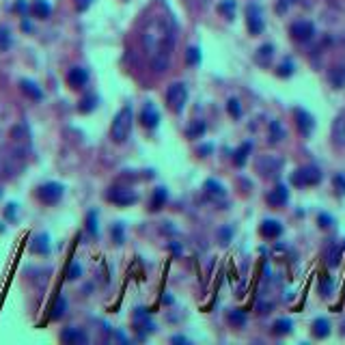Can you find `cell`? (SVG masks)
<instances>
[{
  "label": "cell",
  "mask_w": 345,
  "mask_h": 345,
  "mask_svg": "<svg viewBox=\"0 0 345 345\" xmlns=\"http://www.w3.org/2000/svg\"><path fill=\"white\" fill-rule=\"evenodd\" d=\"M173 45H175V35L171 22L164 18H154L145 28V33H142V47H145L151 67L156 71H164L168 67Z\"/></svg>",
  "instance_id": "6da1fadb"
},
{
  "label": "cell",
  "mask_w": 345,
  "mask_h": 345,
  "mask_svg": "<svg viewBox=\"0 0 345 345\" xmlns=\"http://www.w3.org/2000/svg\"><path fill=\"white\" fill-rule=\"evenodd\" d=\"M132 123H134V110L132 106H123L119 110V115L115 117L112 121V127H110V136L115 142H125L127 136L132 132Z\"/></svg>",
  "instance_id": "7a4b0ae2"
},
{
  "label": "cell",
  "mask_w": 345,
  "mask_h": 345,
  "mask_svg": "<svg viewBox=\"0 0 345 345\" xmlns=\"http://www.w3.org/2000/svg\"><path fill=\"white\" fill-rule=\"evenodd\" d=\"M319 181H322V171L317 166H304V168H298L295 173H291V183L298 188L317 186Z\"/></svg>",
  "instance_id": "3957f363"
},
{
  "label": "cell",
  "mask_w": 345,
  "mask_h": 345,
  "mask_svg": "<svg viewBox=\"0 0 345 345\" xmlns=\"http://www.w3.org/2000/svg\"><path fill=\"white\" fill-rule=\"evenodd\" d=\"M188 102V89L183 82H173L166 91V104L171 106L173 112H181Z\"/></svg>",
  "instance_id": "277c9868"
},
{
  "label": "cell",
  "mask_w": 345,
  "mask_h": 345,
  "mask_svg": "<svg viewBox=\"0 0 345 345\" xmlns=\"http://www.w3.org/2000/svg\"><path fill=\"white\" fill-rule=\"evenodd\" d=\"M37 196H39L41 203H47V205L59 203L61 196H63V186H61V183H56V181L43 183V186L37 190Z\"/></svg>",
  "instance_id": "5b68a950"
},
{
  "label": "cell",
  "mask_w": 345,
  "mask_h": 345,
  "mask_svg": "<svg viewBox=\"0 0 345 345\" xmlns=\"http://www.w3.org/2000/svg\"><path fill=\"white\" fill-rule=\"evenodd\" d=\"M280 168H283V160L276 156H263L259 162H257V171H259L263 177H274Z\"/></svg>",
  "instance_id": "8992f818"
},
{
  "label": "cell",
  "mask_w": 345,
  "mask_h": 345,
  "mask_svg": "<svg viewBox=\"0 0 345 345\" xmlns=\"http://www.w3.org/2000/svg\"><path fill=\"white\" fill-rule=\"evenodd\" d=\"M106 196H108L110 203L121 205V207L132 205V203H136V201H138V196H136V192L127 190V188H112V190H108V194H106Z\"/></svg>",
  "instance_id": "52a82bcc"
},
{
  "label": "cell",
  "mask_w": 345,
  "mask_h": 345,
  "mask_svg": "<svg viewBox=\"0 0 345 345\" xmlns=\"http://www.w3.org/2000/svg\"><path fill=\"white\" fill-rule=\"evenodd\" d=\"M313 35H315V26H313L311 22H307V20H300V22H295L291 26V37L295 39V41H302V43L311 41Z\"/></svg>",
  "instance_id": "ba28073f"
},
{
  "label": "cell",
  "mask_w": 345,
  "mask_h": 345,
  "mask_svg": "<svg viewBox=\"0 0 345 345\" xmlns=\"http://www.w3.org/2000/svg\"><path fill=\"white\" fill-rule=\"evenodd\" d=\"M293 115H295V125H298L300 134H302V136H311L313 127H315V121H313V117H311L304 108H295Z\"/></svg>",
  "instance_id": "9c48e42d"
},
{
  "label": "cell",
  "mask_w": 345,
  "mask_h": 345,
  "mask_svg": "<svg viewBox=\"0 0 345 345\" xmlns=\"http://www.w3.org/2000/svg\"><path fill=\"white\" fill-rule=\"evenodd\" d=\"M140 123L145 125V127H149V130L158 127V123H160V112H158V108L154 106V104H145V106H142V110H140Z\"/></svg>",
  "instance_id": "30bf717a"
},
{
  "label": "cell",
  "mask_w": 345,
  "mask_h": 345,
  "mask_svg": "<svg viewBox=\"0 0 345 345\" xmlns=\"http://www.w3.org/2000/svg\"><path fill=\"white\" fill-rule=\"evenodd\" d=\"M246 15H248V30H251L253 35H259L261 30H263L261 9L257 5H251V7H248V11H246Z\"/></svg>",
  "instance_id": "8fae6325"
},
{
  "label": "cell",
  "mask_w": 345,
  "mask_h": 345,
  "mask_svg": "<svg viewBox=\"0 0 345 345\" xmlns=\"http://www.w3.org/2000/svg\"><path fill=\"white\" fill-rule=\"evenodd\" d=\"M67 82H69L71 89H82V86H84L86 82H89V71L82 69V67H74V69H69V74H67Z\"/></svg>",
  "instance_id": "7c38bea8"
},
{
  "label": "cell",
  "mask_w": 345,
  "mask_h": 345,
  "mask_svg": "<svg viewBox=\"0 0 345 345\" xmlns=\"http://www.w3.org/2000/svg\"><path fill=\"white\" fill-rule=\"evenodd\" d=\"M287 201H289V190H287V186H283V183H278V186L268 194V203L272 207H283Z\"/></svg>",
  "instance_id": "4fadbf2b"
},
{
  "label": "cell",
  "mask_w": 345,
  "mask_h": 345,
  "mask_svg": "<svg viewBox=\"0 0 345 345\" xmlns=\"http://www.w3.org/2000/svg\"><path fill=\"white\" fill-rule=\"evenodd\" d=\"M332 140L336 147H345V115H339L332 123Z\"/></svg>",
  "instance_id": "5bb4252c"
},
{
  "label": "cell",
  "mask_w": 345,
  "mask_h": 345,
  "mask_svg": "<svg viewBox=\"0 0 345 345\" xmlns=\"http://www.w3.org/2000/svg\"><path fill=\"white\" fill-rule=\"evenodd\" d=\"M259 233L263 237H268V239H274V237H278L280 233H283V224H280L278 220H263Z\"/></svg>",
  "instance_id": "9a60e30c"
},
{
  "label": "cell",
  "mask_w": 345,
  "mask_h": 345,
  "mask_svg": "<svg viewBox=\"0 0 345 345\" xmlns=\"http://www.w3.org/2000/svg\"><path fill=\"white\" fill-rule=\"evenodd\" d=\"M326 261H328V266L330 268H336L341 263V246L339 244H328V248H326Z\"/></svg>",
  "instance_id": "2e32d148"
},
{
  "label": "cell",
  "mask_w": 345,
  "mask_h": 345,
  "mask_svg": "<svg viewBox=\"0 0 345 345\" xmlns=\"http://www.w3.org/2000/svg\"><path fill=\"white\" fill-rule=\"evenodd\" d=\"M272 56H274V47H272L270 43H266V45H261L259 50H257V54H255V61L259 63V65H270V61H272Z\"/></svg>",
  "instance_id": "e0dca14e"
},
{
  "label": "cell",
  "mask_w": 345,
  "mask_h": 345,
  "mask_svg": "<svg viewBox=\"0 0 345 345\" xmlns=\"http://www.w3.org/2000/svg\"><path fill=\"white\" fill-rule=\"evenodd\" d=\"M61 339L65 343H86L89 339H86V334L82 330H78V328H69V330H65L61 334Z\"/></svg>",
  "instance_id": "ac0fdd59"
},
{
  "label": "cell",
  "mask_w": 345,
  "mask_h": 345,
  "mask_svg": "<svg viewBox=\"0 0 345 345\" xmlns=\"http://www.w3.org/2000/svg\"><path fill=\"white\" fill-rule=\"evenodd\" d=\"M313 334H315L317 339H326V336L330 334V324H328V319L317 317L315 322H313Z\"/></svg>",
  "instance_id": "d6986e66"
},
{
  "label": "cell",
  "mask_w": 345,
  "mask_h": 345,
  "mask_svg": "<svg viewBox=\"0 0 345 345\" xmlns=\"http://www.w3.org/2000/svg\"><path fill=\"white\" fill-rule=\"evenodd\" d=\"M30 251L37 253V255H47L50 253V239H47V235H37L33 239V244H30Z\"/></svg>",
  "instance_id": "ffe728a7"
},
{
  "label": "cell",
  "mask_w": 345,
  "mask_h": 345,
  "mask_svg": "<svg viewBox=\"0 0 345 345\" xmlns=\"http://www.w3.org/2000/svg\"><path fill=\"white\" fill-rule=\"evenodd\" d=\"M205 192H207V196H212L214 201L224 199V188L220 186L218 181H214V179H207L205 181Z\"/></svg>",
  "instance_id": "44dd1931"
},
{
  "label": "cell",
  "mask_w": 345,
  "mask_h": 345,
  "mask_svg": "<svg viewBox=\"0 0 345 345\" xmlns=\"http://www.w3.org/2000/svg\"><path fill=\"white\" fill-rule=\"evenodd\" d=\"M253 151V142H244L242 147H239L237 151H235V156H233V162H235V166H239L242 168L244 164H246V160H248V154Z\"/></svg>",
  "instance_id": "7402d4cb"
},
{
  "label": "cell",
  "mask_w": 345,
  "mask_h": 345,
  "mask_svg": "<svg viewBox=\"0 0 345 345\" xmlns=\"http://www.w3.org/2000/svg\"><path fill=\"white\" fill-rule=\"evenodd\" d=\"M22 91L28 95V97H33V100H41L43 97V91L39 89V86L35 84V82H30V80H22Z\"/></svg>",
  "instance_id": "603a6c76"
},
{
  "label": "cell",
  "mask_w": 345,
  "mask_h": 345,
  "mask_svg": "<svg viewBox=\"0 0 345 345\" xmlns=\"http://www.w3.org/2000/svg\"><path fill=\"white\" fill-rule=\"evenodd\" d=\"M33 13H35V18L45 20V18H50L52 9H50V5H47L45 0H35V5H33Z\"/></svg>",
  "instance_id": "cb8c5ba5"
},
{
  "label": "cell",
  "mask_w": 345,
  "mask_h": 345,
  "mask_svg": "<svg viewBox=\"0 0 345 345\" xmlns=\"http://www.w3.org/2000/svg\"><path fill=\"white\" fill-rule=\"evenodd\" d=\"M283 138H285L283 125H280L278 121H272L270 123V142H272V145H276V142H280Z\"/></svg>",
  "instance_id": "d4e9b609"
},
{
  "label": "cell",
  "mask_w": 345,
  "mask_h": 345,
  "mask_svg": "<svg viewBox=\"0 0 345 345\" xmlns=\"http://www.w3.org/2000/svg\"><path fill=\"white\" fill-rule=\"evenodd\" d=\"M166 199H168L166 190H164V188H158V190L154 192V199H151V210H154V212L162 210V205L166 203Z\"/></svg>",
  "instance_id": "484cf974"
},
{
  "label": "cell",
  "mask_w": 345,
  "mask_h": 345,
  "mask_svg": "<svg viewBox=\"0 0 345 345\" xmlns=\"http://www.w3.org/2000/svg\"><path fill=\"white\" fill-rule=\"evenodd\" d=\"M227 322L235 328H242V326H246V313L244 311H229Z\"/></svg>",
  "instance_id": "4316f807"
},
{
  "label": "cell",
  "mask_w": 345,
  "mask_h": 345,
  "mask_svg": "<svg viewBox=\"0 0 345 345\" xmlns=\"http://www.w3.org/2000/svg\"><path fill=\"white\" fill-rule=\"evenodd\" d=\"M330 82L334 89H341V86H345V67H334L330 71Z\"/></svg>",
  "instance_id": "83f0119b"
},
{
  "label": "cell",
  "mask_w": 345,
  "mask_h": 345,
  "mask_svg": "<svg viewBox=\"0 0 345 345\" xmlns=\"http://www.w3.org/2000/svg\"><path fill=\"white\" fill-rule=\"evenodd\" d=\"M218 11L224 15V18H233L235 15V0H222V3L218 5Z\"/></svg>",
  "instance_id": "f1b7e54d"
},
{
  "label": "cell",
  "mask_w": 345,
  "mask_h": 345,
  "mask_svg": "<svg viewBox=\"0 0 345 345\" xmlns=\"http://www.w3.org/2000/svg\"><path fill=\"white\" fill-rule=\"evenodd\" d=\"M272 332H274V334H289L291 332V322H289V319H278V322H274Z\"/></svg>",
  "instance_id": "f546056e"
},
{
  "label": "cell",
  "mask_w": 345,
  "mask_h": 345,
  "mask_svg": "<svg viewBox=\"0 0 345 345\" xmlns=\"http://www.w3.org/2000/svg\"><path fill=\"white\" fill-rule=\"evenodd\" d=\"M11 136H13V140L15 142H26L28 140V130H26V125H15L13 127V132H11Z\"/></svg>",
  "instance_id": "4dcf8cb0"
},
{
  "label": "cell",
  "mask_w": 345,
  "mask_h": 345,
  "mask_svg": "<svg viewBox=\"0 0 345 345\" xmlns=\"http://www.w3.org/2000/svg\"><path fill=\"white\" fill-rule=\"evenodd\" d=\"M11 47V33L7 26H0V52L9 50Z\"/></svg>",
  "instance_id": "1f68e13d"
},
{
  "label": "cell",
  "mask_w": 345,
  "mask_h": 345,
  "mask_svg": "<svg viewBox=\"0 0 345 345\" xmlns=\"http://www.w3.org/2000/svg\"><path fill=\"white\" fill-rule=\"evenodd\" d=\"M95 106H97V97H95V95H86V97L80 102L78 110H80V112H91Z\"/></svg>",
  "instance_id": "d6a6232c"
},
{
  "label": "cell",
  "mask_w": 345,
  "mask_h": 345,
  "mask_svg": "<svg viewBox=\"0 0 345 345\" xmlns=\"http://www.w3.org/2000/svg\"><path fill=\"white\" fill-rule=\"evenodd\" d=\"M186 63L188 65H199L201 63V50L199 47H188L186 50Z\"/></svg>",
  "instance_id": "836d02e7"
},
{
  "label": "cell",
  "mask_w": 345,
  "mask_h": 345,
  "mask_svg": "<svg viewBox=\"0 0 345 345\" xmlns=\"http://www.w3.org/2000/svg\"><path fill=\"white\" fill-rule=\"evenodd\" d=\"M227 110H229V115L233 117V119H239V117H242V106H239V102H237L235 97H233V100H229Z\"/></svg>",
  "instance_id": "e575fe53"
},
{
  "label": "cell",
  "mask_w": 345,
  "mask_h": 345,
  "mask_svg": "<svg viewBox=\"0 0 345 345\" xmlns=\"http://www.w3.org/2000/svg\"><path fill=\"white\" fill-rule=\"evenodd\" d=\"M205 130H207L205 123H203V121H196V123L188 130V136H190V138H199V136H203V134H205Z\"/></svg>",
  "instance_id": "d590c367"
},
{
  "label": "cell",
  "mask_w": 345,
  "mask_h": 345,
  "mask_svg": "<svg viewBox=\"0 0 345 345\" xmlns=\"http://www.w3.org/2000/svg\"><path fill=\"white\" fill-rule=\"evenodd\" d=\"M319 289H322V293H324V295H330V291H332V278L328 276V274H324V276H322Z\"/></svg>",
  "instance_id": "8d00e7d4"
},
{
  "label": "cell",
  "mask_w": 345,
  "mask_h": 345,
  "mask_svg": "<svg viewBox=\"0 0 345 345\" xmlns=\"http://www.w3.org/2000/svg\"><path fill=\"white\" fill-rule=\"evenodd\" d=\"M86 227H89V233H91V235H97V214H95V212H91V214H89Z\"/></svg>",
  "instance_id": "74e56055"
},
{
  "label": "cell",
  "mask_w": 345,
  "mask_h": 345,
  "mask_svg": "<svg viewBox=\"0 0 345 345\" xmlns=\"http://www.w3.org/2000/svg\"><path fill=\"white\" fill-rule=\"evenodd\" d=\"M334 188H336V192L339 194H345V175L343 173H339V175H334Z\"/></svg>",
  "instance_id": "f35d334b"
},
{
  "label": "cell",
  "mask_w": 345,
  "mask_h": 345,
  "mask_svg": "<svg viewBox=\"0 0 345 345\" xmlns=\"http://www.w3.org/2000/svg\"><path fill=\"white\" fill-rule=\"evenodd\" d=\"M65 307H67V302L63 300V298H59V300H56V307H54L52 317H54V319H59V317L63 315V313H65Z\"/></svg>",
  "instance_id": "ab89813d"
},
{
  "label": "cell",
  "mask_w": 345,
  "mask_h": 345,
  "mask_svg": "<svg viewBox=\"0 0 345 345\" xmlns=\"http://www.w3.org/2000/svg\"><path fill=\"white\" fill-rule=\"evenodd\" d=\"M112 237H115L117 244L123 242V227H121V224H115V227H112Z\"/></svg>",
  "instance_id": "60d3db41"
},
{
  "label": "cell",
  "mask_w": 345,
  "mask_h": 345,
  "mask_svg": "<svg viewBox=\"0 0 345 345\" xmlns=\"http://www.w3.org/2000/svg\"><path fill=\"white\" fill-rule=\"evenodd\" d=\"M218 235H220V242L222 244H229V239H231V235H233V231H231V227H222Z\"/></svg>",
  "instance_id": "b9f144b4"
},
{
  "label": "cell",
  "mask_w": 345,
  "mask_h": 345,
  "mask_svg": "<svg viewBox=\"0 0 345 345\" xmlns=\"http://www.w3.org/2000/svg\"><path fill=\"white\" fill-rule=\"evenodd\" d=\"M80 272H82V268H80L78 263H71V268H69V272H67V278H69V280H76V278L80 276Z\"/></svg>",
  "instance_id": "7bdbcfd3"
},
{
  "label": "cell",
  "mask_w": 345,
  "mask_h": 345,
  "mask_svg": "<svg viewBox=\"0 0 345 345\" xmlns=\"http://www.w3.org/2000/svg\"><path fill=\"white\" fill-rule=\"evenodd\" d=\"M293 74V65H291V63H283V65H280L278 67V76H291Z\"/></svg>",
  "instance_id": "ee69618b"
},
{
  "label": "cell",
  "mask_w": 345,
  "mask_h": 345,
  "mask_svg": "<svg viewBox=\"0 0 345 345\" xmlns=\"http://www.w3.org/2000/svg\"><path fill=\"white\" fill-rule=\"evenodd\" d=\"M319 227H324V229H328V227H332V218H330V216H328V214H319Z\"/></svg>",
  "instance_id": "f6af8a7d"
},
{
  "label": "cell",
  "mask_w": 345,
  "mask_h": 345,
  "mask_svg": "<svg viewBox=\"0 0 345 345\" xmlns=\"http://www.w3.org/2000/svg\"><path fill=\"white\" fill-rule=\"evenodd\" d=\"M93 5V0H76V7H78V11H86L89 7Z\"/></svg>",
  "instance_id": "bcb514c9"
},
{
  "label": "cell",
  "mask_w": 345,
  "mask_h": 345,
  "mask_svg": "<svg viewBox=\"0 0 345 345\" xmlns=\"http://www.w3.org/2000/svg\"><path fill=\"white\" fill-rule=\"evenodd\" d=\"M291 5H293V0H280V3H278V13H285Z\"/></svg>",
  "instance_id": "7dc6e473"
},
{
  "label": "cell",
  "mask_w": 345,
  "mask_h": 345,
  "mask_svg": "<svg viewBox=\"0 0 345 345\" xmlns=\"http://www.w3.org/2000/svg\"><path fill=\"white\" fill-rule=\"evenodd\" d=\"M210 151H212V145H205L203 149H199V154H210Z\"/></svg>",
  "instance_id": "c3c4849f"
},
{
  "label": "cell",
  "mask_w": 345,
  "mask_h": 345,
  "mask_svg": "<svg viewBox=\"0 0 345 345\" xmlns=\"http://www.w3.org/2000/svg\"><path fill=\"white\" fill-rule=\"evenodd\" d=\"M173 341H175V343H186V339H183V336H175Z\"/></svg>",
  "instance_id": "681fc988"
},
{
  "label": "cell",
  "mask_w": 345,
  "mask_h": 345,
  "mask_svg": "<svg viewBox=\"0 0 345 345\" xmlns=\"http://www.w3.org/2000/svg\"><path fill=\"white\" fill-rule=\"evenodd\" d=\"M0 196H3V190H0Z\"/></svg>",
  "instance_id": "f907efd6"
},
{
  "label": "cell",
  "mask_w": 345,
  "mask_h": 345,
  "mask_svg": "<svg viewBox=\"0 0 345 345\" xmlns=\"http://www.w3.org/2000/svg\"><path fill=\"white\" fill-rule=\"evenodd\" d=\"M343 248H345V244H343Z\"/></svg>",
  "instance_id": "816d5d0a"
}]
</instances>
